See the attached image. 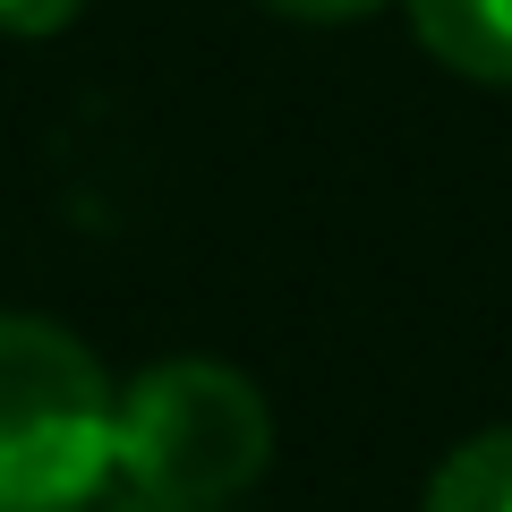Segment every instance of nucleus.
<instances>
[{
    "mask_svg": "<svg viewBox=\"0 0 512 512\" xmlns=\"http://www.w3.org/2000/svg\"><path fill=\"white\" fill-rule=\"evenodd\" d=\"M274 419L239 367L163 359L120 393V478L171 504H239L265 478Z\"/></svg>",
    "mask_w": 512,
    "mask_h": 512,
    "instance_id": "obj_2",
    "label": "nucleus"
},
{
    "mask_svg": "<svg viewBox=\"0 0 512 512\" xmlns=\"http://www.w3.org/2000/svg\"><path fill=\"white\" fill-rule=\"evenodd\" d=\"M103 512H214V504H171V495H146V487H128L120 504H103Z\"/></svg>",
    "mask_w": 512,
    "mask_h": 512,
    "instance_id": "obj_7",
    "label": "nucleus"
},
{
    "mask_svg": "<svg viewBox=\"0 0 512 512\" xmlns=\"http://www.w3.org/2000/svg\"><path fill=\"white\" fill-rule=\"evenodd\" d=\"M265 9H282V18H308V26H342V18H367L376 0H265Z\"/></svg>",
    "mask_w": 512,
    "mask_h": 512,
    "instance_id": "obj_6",
    "label": "nucleus"
},
{
    "mask_svg": "<svg viewBox=\"0 0 512 512\" xmlns=\"http://www.w3.org/2000/svg\"><path fill=\"white\" fill-rule=\"evenodd\" d=\"M120 470V393L77 333L0 316V512H94Z\"/></svg>",
    "mask_w": 512,
    "mask_h": 512,
    "instance_id": "obj_1",
    "label": "nucleus"
},
{
    "mask_svg": "<svg viewBox=\"0 0 512 512\" xmlns=\"http://www.w3.org/2000/svg\"><path fill=\"white\" fill-rule=\"evenodd\" d=\"M419 512H512V427L461 444L436 470V487H427Z\"/></svg>",
    "mask_w": 512,
    "mask_h": 512,
    "instance_id": "obj_4",
    "label": "nucleus"
},
{
    "mask_svg": "<svg viewBox=\"0 0 512 512\" xmlns=\"http://www.w3.org/2000/svg\"><path fill=\"white\" fill-rule=\"evenodd\" d=\"M410 35L444 69L478 86H512V0H410Z\"/></svg>",
    "mask_w": 512,
    "mask_h": 512,
    "instance_id": "obj_3",
    "label": "nucleus"
},
{
    "mask_svg": "<svg viewBox=\"0 0 512 512\" xmlns=\"http://www.w3.org/2000/svg\"><path fill=\"white\" fill-rule=\"evenodd\" d=\"M86 0H0V35H60Z\"/></svg>",
    "mask_w": 512,
    "mask_h": 512,
    "instance_id": "obj_5",
    "label": "nucleus"
}]
</instances>
